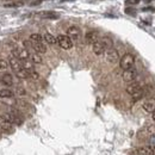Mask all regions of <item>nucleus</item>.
Instances as JSON below:
<instances>
[{
	"mask_svg": "<svg viewBox=\"0 0 155 155\" xmlns=\"http://www.w3.org/2000/svg\"><path fill=\"white\" fill-rule=\"evenodd\" d=\"M8 66L14 70V72H17L18 69H20L22 68V63H20V61L16 57V56H10V59H8Z\"/></svg>",
	"mask_w": 155,
	"mask_h": 155,
	"instance_id": "16",
	"label": "nucleus"
},
{
	"mask_svg": "<svg viewBox=\"0 0 155 155\" xmlns=\"http://www.w3.org/2000/svg\"><path fill=\"white\" fill-rule=\"evenodd\" d=\"M41 16L43 18H48V19H57L60 16L56 13V12H41Z\"/></svg>",
	"mask_w": 155,
	"mask_h": 155,
	"instance_id": "22",
	"label": "nucleus"
},
{
	"mask_svg": "<svg viewBox=\"0 0 155 155\" xmlns=\"http://www.w3.org/2000/svg\"><path fill=\"white\" fill-rule=\"evenodd\" d=\"M30 60L33 64H39L43 62V59L41 56V54H37V53H32L30 54Z\"/></svg>",
	"mask_w": 155,
	"mask_h": 155,
	"instance_id": "20",
	"label": "nucleus"
},
{
	"mask_svg": "<svg viewBox=\"0 0 155 155\" xmlns=\"http://www.w3.org/2000/svg\"><path fill=\"white\" fill-rule=\"evenodd\" d=\"M153 121L155 122V110H154V112H153Z\"/></svg>",
	"mask_w": 155,
	"mask_h": 155,
	"instance_id": "33",
	"label": "nucleus"
},
{
	"mask_svg": "<svg viewBox=\"0 0 155 155\" xmlns=\"http://www.w3.org/2000/svg\"><path fill=\"white\" fill-rule=\"evenodd\" d=\"M140 2V0H126L125 1V4L128 5V6H132V5H136V4H138Z\"/></svg>",
	"mask_w": 155,
	"mask_h": 155,
	"instance_id": "30",
	"label": "nucleus"
},
{
	"mask_svg": "<svg viewBox=\"0 0 155 155\" xmlns=\"http://www.w3.org/2000/svg\"><path fill=\"white\" fill-rule=\"evenodd\" d=\"M149 142H150V144H152V146H155V135H152V136H150Z\"/></svg>",
	"mask_w": 155,
	"mask_h": 155,
	"instance_id": "31",
	"label": "nucleus"
},
{
	"mask_svg": "<svg viewBox=\"0 0 155 155\" xmlns=\"http://www.w3.org/2000/svg\"><path fill=\"white\" fill-rule=\"evenodd\" d=\"M142 85L138 82V81H132V82H130L128 86H126V88H125V91L126 93L129 94V95H135V94H137L138 92H141L142 91Z\"/></svg>",
	"mask_w": 155,
	"mask_h": 155,
	"instance_id": "8",
	"label": "nucleus"
},
{
	"mask_svg": "<svg viewBox=\"0 0 155 155\" xmlns=\"http://www.w3.org/2000/svg\"><path fill=\"white\" fill-rule=\"evenodd\" d=\"M56 44L64 50H68V49L73 48V41L67 35H59L56 37Z\"/></svg>",
	"mask_w": 155,
	"mask_h": 155,
	"instance_id": "4",
	"label": "nucleus"
},
{
	"mask_svg": "<svg viewBox=\"0 0 155 155\" xmlns=\"http://www.w3.org/2000/svg\"><path fill=\"white\" fill-rule=\"evenodd\" d=\"M147 132L150 135H155V125H149L147 128Z\"/></svg>",
	"mask_w": 155,
	"mask_h": 155,
	"instance_id": "29",
	"label": "nucleus"
},
{
	"mask_svg": "<svg viewBox=\"0 0 155 155\" xmlns=\"http://www.w3.org/2000/svg\"><path fill=\"white\" fill-rule=\"evenodd\" d=\"M125 13L126 14H130V16H135L136 14V10L135 8H131V7H126L125 8Z\"/></svg>",
	"mask_w": 155,
	"mask_h": 155,
	"instance_id": "28",
	"label": "nucleus"
},
{
	"mask_svg": "<svg viewBox=\"0 0 155 155\" xmlns=\"http://www.w3.org/2000/svg\"><path fill=\"white\" fill-rule=\"evenodd\" d=\"M23 2L22 1H18V2H10V4H4V7H18V6H22Z\"/></svg>",
	"mask_w": 155,
	"mask_h": 155,
	"instance_id": "27",
	"label": "nucleus"
},
{
	"mask_svg": "<svg viewBox=\"0 0 155 155\" xmlns=\"http://www.w3.org/2000/svg\"><path fill=\"white\" fill-rule=\"evenodd\" d=\"M0 101L4 104L8 105H14L16 99H14V92L10 88H2L0 90Z\"/></svg>",
	"mask_w": 155,
	"mask_h": 155,
	"instance_id": "1",
	"label": "nucleus"
},
{
	"mask_svg": "<svg viewBox=\"0 0 155 155\" xmlns=\"http://www.w3.org/2000/svg\"><path fill=\"white\" fill-rule=\"evenodd\" d=\"M0 128L4 131H7V132H12L13 131V124L10 123L2 115H0Z\"/></svg>",
	"mask_w": 155,
	"mask_h": 155,
	"instance_id": "13",
	"label": "nucleus"
},
{
	"mask_svg": "<svg viewBox=\"0 0 155 155\" xmlns=\"http://www.w3.org/2000/svg\"><path fill=\"white\" fill-rule=\"evenodd\" d=\"M16 93L19 95V97H26L28 95V92L24 87H17L16 88Z\"/></svg>",
	"mask_w": 155,
	"mask_h": 155,
	"instance_id": "24",
	"label": "nucleus"
},
{
	"mask_svg": "<svg viewBox=\"0 0 155 155\" xmlns=\"http://www.w3.org/2000/svg\"><path fill=\"white\" fill-rule=\"evenodd\" d=\"M134 64H135V57H134L132 54H129V53H128V54H124L123 57L119 60V67H121L123 70L132 68Z\"/></svg>",
	"mask_w": 155,
	"mask_h": 155,
	"instance_id": "3",
	"label": "nucleus"
},
{
	"mask_svg": "<svg viewBox=\"0 0 155 155\" xmlns=\"http://www.w3.org/2000/svg\"><path fill=\"white\" fill-rule=\"evenodd\" d=\"M136 76H137V70L135 69V68H130V69H125L123 72V74H122V78H123V80L125 82H132V81H135V79H136Z\"/></svg>",
	"mask_w": 155,
	"mask_h": 155,
	"instance_id": "9",
	"label": "nucleus"
},
{
	"mask_svg": "<svg viewBox=\"0 0 155 155\" xmlns=\"http://www.w3.org/2000/svg\"><path fill=\"white\" fill-rule=\"evenodd\" d=\"M7 67H8V61L0 59V70H5V69H7Z\"/></svg>",
	"mask_w": 155,
	"mask_h": 155,
	"instance_id": "26",
	"label": "nucleus"
},
{
	"mask_svg": "<svg viewBox=\"0 0 155 155\" xmlns=\"http://www.w3.org/2000/svg\"><path fill=\"white\" fill-rule=\"evenodd\" d=\"M12 51H13V56H16L19 61H25V60H29V59H30V53H29V50L25 49L24 47H23V48L16 47Z\"/></svg>",
	"mask_w": 155,
	"mask_h": 155,
	"instance_id": "5",
	"label": "nucleus"
},
{
	"mask_svg": "<svg viewBox=\"0 0 155 155\" xmlns=\"http://www.w3.org/2000/svg\"><path fill=\"white\" fill-rule=\"evenodd\" d=\"M142 107L143 110L147 112V113H153L155 110V98H148L143 101L142 104Z\"/></svg>",
	"mask_w": 155,
	"mask_h": 155,
	"instance_id": "10",
	"label": "nucleus"
},
{
	"mask_svg": "<svg viewBox=\"0 0 155 155\" xmlns=\"http://www.w3.org/2000/svg\"><path fill=\"white\" fill-rule=\"evenodd\" d=\"M16 76H17L18 79H22V80L29 79V70H26V69H24V68L22 67L20 69H18V70L16 72Z\"/></svg>",
	"mask_w": 155,
	"mask_h": 155,
	"instance_id": "19",
	"label": "nucleus"
},
{
	"mask_svg": "<svg viewBox=\"0 0 155 155\" xmlns=\"http://www.w3.org/2000/svg\"><path fill=\"white\" fill-rule=\"evenodd\" d=\"M0 82L1 85H4L5 87H11L13 86V76L10 73H5L2 74V76L0 78Z\"/></svg>",
	"mask_w": 155,
	"mask_h": 155,
	"instance_id": "12",
	"label": "nucleus"
},
{
	"mask_svg": "<svg viewBox=\"0 0 155 155\" xmlns=\"http://www.w3.org/2000/svg\"><path fill=\"white\" fill-rule=\"evenodd\" d=\"M43 41H44L47 44H51V45L56 44V37L53 36V35L49 33V32H45V33L43 35Z\"/></svg>",
	"mask_w": 155,
	"mask_h": 155,
	"instance_id": "18",
	"label": "nucleus"
},
{
	"mask_svg": "<svg viewBox=\"0 0 155 155\" xmlns=\"http://www.w3.org/2000/svg\"><path fill=\"white\" fill-rule=\"evenodd\" d=\"M153 153H154V155H155V146H153Z\"/></svg>",
	"mask_w": 155,
	"mask_h": 155,
	"instance_id": "34",
	"label": "nucleus"
},
{
	"mask_svg": "<svg viewBox=\"0 0 155 155\" xmlns=\"http://www.w3.org/2000/svg\"><path fill=\"white\" fill-rule=\"evenodd\" d=\"M142 11H152V12H154L155 7H153V6H150V7H144V8H142Z\"/></svg>",
	"mask_w": 155,
	"mask_h": 155,
	"instance_id": "32",
	"label": "nucleus"
},
{
	"mask_svg": "<svg viewBox=\"0 0 155 155\" xmlns=\"http://www.w3.org/2000/svg\"><path fill=\"white\" fill-rule=\"evenodd\" d=\"M100 41H101V43L104 44L105 49L113 48V42H112V39H111L110 37H103V38H100Z\"/></svg>",
	"mask_w": 155,
	"mask_h": 155,
	"instance_id": "21",
	"label": "nucleus"
},
{
	"mask_svg": "<svg viewBox=\"0 0 155 155\" xmlns=\"http://www.w3.org/2000/svg\"><path fill=\"white\" fill-rule=\"evenodd\" d=\"M2 116L13 125H22L23 124V118L17 110H10L8 112H5Z\"/></svg>",
	"mask_w": 155,
	"mask_h": 155,
	"instance_id": "2",
	"label": "nucleus"
},
{
	"mask_svg": "<svg viewBox=\"0 0 155 155\" xmlns=\"http://www.w3.org/2000/svg\"><path fill=\"white\" fill-rule=\"evenodd\" d=\"M2 1H11V0H2Z\"/></svg>",
	"mask_w": 155,
	"mask_h": 155,
	"instance_id": "35",
	"label": "nucleus"
},
{
	"mask_svg": "<svg viewBox=\"0 0 155 155\" xmlns=\"http://www.w3.org/2000/svg\"><path fill=\"white\" fill-rule=\"evenodd\" d=\"M29 79H33V80H37V79H39V74L35 70V69H32V70H29Z\"/></svg>",
	"mask_w": 155,
	"mask_h": 155,
	"instance_id": "25",
	"label": "nucleus"
},
{
	"mask_svg": "<svg viewBox=\"0 0 155 155\" xmlns=\"http://www.w3.org/2000/svg\"><path fill=\"white\" fill-rule=\"evenodd\" d=\"M99 39V36H98V32L97 31H87L86 35H85V41L87 44H93L94 42H97Z\"/></svg>",
	"mask_w": 155,
	"mask_h": 155,
	"instance_id": "14",
	"label": "nucleus"
},
{
	"mask_svg": "<svg viewBox=\"0 0 155 155\" xmlns=\"http://www.w3.org/2000/svg\"><path fill=\"white\" fill-rule=\"evenodd\" d=\"M29 41L32 43H38V42H43V36L39 33H31L29 37Z\"/></svg>",
	"mask_w": 155,
	"mask_h": 155,
	"instance_id": "23",
	"label": "nucleus"
},
{
	"mask_svg": "<svg viewBox=\"0 0 155 155\" xmlns=\"http://www.w3.org/2000/svg\"><path fill=\"white\" fill-rule=\"evenodd\" d=\"M67 36L73 41V42H78L80 38H81V30L80 28L75 26V25H72L67 29Z\"/></svg>",
	"mask_w": 155,
	"mask_h": 155,
	"instance_id": "7",
	"label": "nucleus"
},
{
	"mask_svg": "<svg viewBox=\"0 0 155 155\" xmlns=\"http://www.w3.org/2000/svg\"><path fill=\"white\" fill-rule=\"evenodd\" d=\"M134 153L136 155H154V153H153V146H147V147L137 148Z\"/></svg>",
	"mask_w": 155,
	"mask_h": 155,
	"instance_id": "17",
	"label": "nucleus"
},
{
	"mask_svg": "<svg viewBox=\"0 0 155 155\" xmlns=\"http://www.w3.org/2000/svg\"><path fill=\"white\" fill-rule=\"evenodd\" d=\"M105 60L109 63H116L119 61V54L115 48H110L105 50Z\"/></svg>",
	"mask_w": 155,
	"mask_h": 155,
	"instance_id": "6",
	"label": "nucleus"
},
{
	"mask_svg": "<svg viewBox=\"0 0 155 155\" xmlns=\"http://www.w3.org/2000/svg\"><path fill=\"white\" fill-rule=\"evenodd\" d=\"M92 50L93 53L97 55V56H100V55H103L104 53H105V47H104V44L101 43V41L100 39H98L97 42H94L92 44Z\"/></svg>",
	"mask_w": 155,
	"mask_h": 155,
	"instance_id": "11",
	"label": "nucleus"
},
{
	"mask_svg": "<svg viewBox=\"0 0 155 155\" xmlns=\"http://www.w3.org/2000/svg\"><path fill=\"white\" fill-rule=\"evenodd\" d=\"M31 48L37 54H45L47 53V45L43 42H38V43H32L31 42Z\"/></svg>",
	"mask_w": 155,
	"mask_h": 155,
	"instance_id": "15",
	"label": "nucleus"
}]
</instances>
